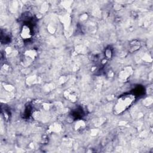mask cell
<instances>
[{"mask_svg": "<svg viewBox=\"0 0 153 153\" xmlns=\"http://www.w3.org/2000/svg\"><path fill=\"white\" fill-rule=\"evenodd\" d=\"M135 96L133 94H127L121 96L117 101L115 106V112L118 114L127 109L134 101Z\"/></svg>", "mask_w": 153, "mask_h": 153, "instance_id": "6da1fadb", "label": "cell"}, {"mask_svg": "<svg viewBox=\"0 0 153 153\" xmlns=\"http://www.w3.org/2000/svg\"><path fill=\"white\" fill-rule=\"evenodd\" d=\"M31 36H32V33H31L30 27L28 25H25L22 29L21 36L23 39H29L31 37Z\"/></svg>", "mask_w": 153, "mask_h": 153, "instance_id": "7a4b0ae2", "label": "cell"}]
</instances>
